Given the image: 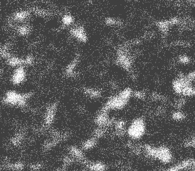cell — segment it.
<instances>
[{"instance_id": "cell-10", "label": "cell", "mask_w": 195, "mask_h": 171, "mask_svg": "<svg viewBox=\"0 0 195 171\" xmlns=\"http://www.w3.org/2000/svg\"><path fill=\"white\" fill-rule=\"evenodd\" d=\"M25 61L27 63H31L32 62H33V58H32L31 57H28V58H27V59L25 60Z\"/></svg>"}, {"instance_id": "cell-1", "label": "cell", "mask_w": 195, "mask_h": 171, "mask_svg": "<svg viewBox=\"0 0 195 171\" xmlns=\"http://www.w3.org/2000/svg\"><path fill=\"white\" fill-rule=\"evenodd\" d=\"M144 131V125L142 120L137 119L132 122L129 127V134L133 139H139Z\"/></svg>"}, {"instance_id": "cell-9", "label": "cell", "mask_w": 195, "mask_h": 171, "mask_svg": "<svg viewBox=\"0 0 195 171\" xmlns=\"http://www.w3.org/2000/svg\"><path fill=\"white\" fill-rule=\"evenodd\" d=\"M108 25H114L116 24L117 21L115 19L108 18L107 21H106Z\"/></svg>"}, {"instance_id": "cell-6", "label": "cell", "mask_w": 195, "mask_h": 171, "mask_svg": "<svg viewBox=\"0 0 195 171\" xmlns=\"http://www.w3.org/2000/svg\"><path fill=\"white\" fill-rule=\"evenodd\" d=\"M63 21L66 25H69L72 22L73 19L70 16H68L64 18Z\"/></svg>"}, {"instance_id": "cell-7", "label": "cell", "mask_w": 195, "mask_h": 171, "mask_svg": "<svg viewBox=\"0 0 195 171\" xmlns=\"http://www.w3.org/2000/svg\"><path fill=\"white\" fill-rule=\"evenodd\" d=\"M187 145L189 147H195V136L193 137L187 142Z\"/></svg>"}, {"instance_id": "cell-3", "label": "cell", "mask_w": 195, "mask_h": 171, "mask_svg": "<svg viewBox=\"0 0 195 171\" xmlns=\"http://www.w3.org/2000/svg\"><path fill=\"white\" fill-rule=\"evenodd\" d=\"M184 168H195V158H190L174 166L170 171H177Z\"/></svg>"}, {"instance_id": "cell-5", "label": "cell", "mask_w": 195, "mask_h": 171, "mask_svg": "<svg viewBox=\"0 0 195 171\" xmlns=\"http://www.w3.org/2000/svg\"><path fill=\"white\" fill-rule=\"evenodd\" d=\"M172 118L174 120L179 121L184 118V115L181 112H174L172 115Z\"/></svg>"}, {"instance_id": "cell-8", "label": "cell", "mask_w": 195, "mask_h": 171, "mask_svg": "<svg viewBox=\"0 0 195 171\" xmlns=\"http://www.w3.org/2000/svg\"><path fill=\"white\" fill-rule=\"evenodd\" d=\"M9 63L11 65H16L18 64V63H19V60L16 59L15 58H11L9 60Z\"/></svg>"}, {"instance_id": "cell-4", "label": "cell", "mask_w": 195, "mask_h": 171, "mask_svg": "<svg viewBox=\"0 0 195 171\" xmlns=\"http://www.w3.org/2000/svg\"><path fill=\"white\" fill-rule=\"evenodd\" d=\"M24 78V73L21 70H19L12 76V81L15 84L21 82Z\"/></svg>"}, {"instance_id": "cell-2", "label": "cell", "mask_w": 195, "mask_h": 171, "mask_svg": "<svg viewBox=\"0 0 195 171\" xmlns=\"http://www.w3.org/2000/svg\"><path fill=\"white\" fill-rule=\"evenodd\" d=\"M152 155L164 163H170L173 159L172 156L170 152L163 149L153 150Z\"/></svg>"}]
</instances>
